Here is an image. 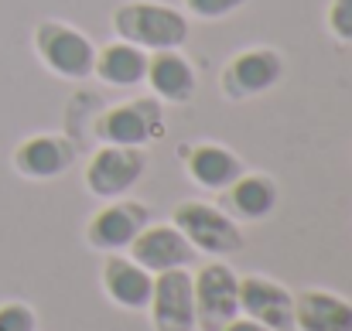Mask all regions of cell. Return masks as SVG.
Wrapping results in <instances>:
<instances>
[{"instance_id":"1","label":"cell","mask_w":352,"mask_h":331,"mask_svg":"<svg viewBox=\"0 0 352 331\" xmlns=\"http://www.w3.org/2000/svg\"><path fill=\"white\" fill-rule=\"evenodd\" d=\"M113 34L120 41H130L137 48L151 52H168V48H185L188 41V14L164 3V0H123L110 14Z\"/></svg>"},{"instance_id":"2","label":"cell","mask_w":352,"mask_h":331,"mask_svg":"<svg viewBox=\"0 0 352 331\" xmlns=\"http://www.w3.org/2000/svg\"><path fill=\"white\" fill-rule=\"evenodd\" d=\"M31 45H34L38 62H41L55 79L86 82V79L93 76L96 45H93V38H89L86 31H79L76 24L58 21V17H45V21L34 24Z\"/></svg>"},{"instance_id":"3","label":"cell","mask_w":352,"mask_h":331,"mask_svg":"<svg viewBox=\"0 0 352 331\" xmlns=\"http://www.w3.org/2000/svg\"><path fill=\"white\" fill-rule=\"evenodd\" d=\"M93 133H96L100 144H120V147H147V144H157V140L168 133L164 103L154 100V96H137V100L113 103V106L96 113Z\"/></svg>"},{"instance_id":"4","label":"cell","mask_w":352,"mask_h":331,"mask_svg":"<svg viewBox=\"0 0 352 331\" xmlns=\"http://www.w3.org/2000/svg\"><path fill=\"white\" fill-rule=\"evenodd\" d=\"M171 225L192 242L195 253H206L212 260H223V256H233L243 249V229L233 216H226L223 209L209 205V202H199V198H188V202H178L171 209Z\"/></svg>"},{"instance_id":"5","label":"cell","mask_w":352,"mask_h":331,"mask_svg":"<svg viewBox=\"0 0 352 331\" xmlns=\"http://www.w3.org/2000/svg\"><path fill=\"white\" fill-rule=\"evenodd\" d=\"M284 79V55L270 45H250L230 55L219 72V89L230 103H246L270 93Z\"/></svg>"},{"instance_id":"6","label":"cell","mask_w":352,"mask_h":331,"mask_svg":"<svg viewBox=\"0 0 352 331\" xmlns=\"http://www.w3.org/2000/svg\"><path fill=\"white\" fill-rule=\"evenodd\" d=\"M147 168V154L144 147H120V144H100L93 150V157L86 161L82 171V185L89 195L113 202L123 198L137 188V181L144 178Z\"/></svg>"},{"instance_id":"7","label":"cell","mask_w":352,"mask_h":331,"mask_svg":"<svg viewBox=\"0 0 352 331\" xmlns=\"http://www.w3.org/2000/svg\"><path fill=\"white\" fill-rule=\"evenodd\" d=\"M192 294L199 331H219L239 315V277L223 260H209L199 273H192Z\"/></svg>"},{"instance_id":"8","label":"cell","mask_w":352,"mask_h":331,"mask_svg":"<svg viewBox=\"0 0 352 331\" xmlns=\"http://www.w3.org/2000/svg\"><path fill=\"white\" fill-rule=\"evenodd\" d=\"M79 157L69 133H31L10 150V168L28 181H55Z\"/></svg>"},{"instance_id":"9","label":"cell","mask_w":352,"mask_h":331,"mask_svg":"<svg viewBox=\"0 0 352 331\" xmlns=\"http://www.w3.org/2000/svg\"><path fill=\"white\" fill-rule=\"evenodd\" d=\"M154 331H195V294L188 270L154 273L151 301H147Z\"/></svg>"},{"instance_id":"10","label":"cell","mask_w":352,"mask_h":331,"mask_svg":"<svg viewBox=\"0 0 352 331\" xmlns=\"http://www.w3.org/2000/svg\"><path fill=\"white\" fill-rule=\"evenodd\" d=\"M151 222V209L137 198H113L86 222V242L100 253H123Z\"/></svg>"},{"instance_id":"11","label":"cell","mask_w":352,"mask_h":331,"mask_svg":"<svg viewBox=\"0 0 352 331\" xmlns=\"http://www.w3.org/2000/svg\"><path fill=\"white\" fill-rule=\"evenodd\" d=\"M126 256L140 263L147 273H164V270H188L199 253L171 222L151 219L140 229V236L126 246Z\"/></svg>"},{"instance_id":"12","label":"cell","mask_w":352,"mask_h":331,"mask_svg":"<svg viewBox=\"0 0 352 331\" xmlns=\"http://www.w3.org/2000/svg\"><path fill=\"white\" fill-rule=\"evenodd\" d=\"M239 315L270 331L294 328V294L260 273L239 277Z\"/></svg>"},{"instance_id":"13","label":"cell","mask_w":352,"mask_h":331,"mask_svg":"<svg viewBox=\"0 0 352 331\" xmlns=\"http://www.w3.org/2000/svg\"><path fill=\"white\" fill-rule=\"evenodd\" d=\"M178 157L185 164V174L199 188H206V192H226L236 178L246 171L243 168V157L236 150H230V147L216 144V140L185 144V147H178Z\"/></svg>"},{"instance_id":"14","label":"cell","mask_w":352,"mask_h":331,"mask_svg":"<svg viewBox=\"0 0 352 331\" xmlns=\"http://www.w3.org/2000/svg\"><path fill=\"white\" fill-rule=\"evenodd\" d=\"M151 96L161 103H175L185 106L195 100L199 89V76L192 69V62L182 55V48H168V52H151L147 58V79Z\"/></svg>"},{"instance_id":"15","label":"cell","mask_w":352,"mask_h":331,"mask_svg":"<svg viewBox=\"0 0 352 331\" xmlns=\"http://www.w3.org/2000/svg\"><path fill=\"white\" fill-rule=\"evenodd\" d=\"M100 284H103V294L117 308H123V311H147L154 273H147L126 253H107V260L100 266Z\"/></svg>"},{"instance_id":"16","label":"cell","mask_w":352,"mask_h":331,"mask_svg":"<svg viewBox=\"0 0 352 331\" xmlns=\"http://www.w3.org/2000/svg\"><path fill=\"white\" fill-rule=\"evenodd\" d=\"M294 331H352V301L322 287L294 294Z\"/></svg>"},{"instance_id":"17","label":"cell","mask_w":352,"mask_h":331,"mask_svg":"<svg viewBox=\"0 0 352 331\" xmlns=\"http://www.w3.org/2000/svg\"><path fill=\"white\" fill-rule=\"evenodd\" d=\"M147 52L130 45V41H110L103 48H96V65L93 76L110 86V89H130V86H144L147 79Z\"/></svg>"},{"instance_id":"18","label":"cell","mask_w":352,"mask_h":331,"mask_svg":"<svg viewBox=\"0 0 352 331\" xmlns=\"http://www.w3.org/2000/svg\"><path fill=\"white\" fill-rule=\"evenodd\" d=\"M277 181L270 174H239L233 185L226 188V205L239 222H260L277 209Z\"/></svg>"},{"instance_id":"19","label":"cell","mask_w":352,"mask_h":331,"mask_svg":"<svg viewBox=\"0 0 352 331\" xmlns=\"http://www.w3.org/2000/svg\"><path fill=\"white\" fill-rule=\"evenodd\" d=\"M185 3V14L188 17H199V21H226L239 14L246 3L253 0H182Z\"/></svg>"},{"instance_id":"20","label":"cell","mask_w":352,"mask_h":331,"mask_svg":"<svg viewBox=\"0 0 352 331\" xmlns=\"http://www.w3.org/2000/svg\"><path fill=\"white\" fill-rule=\"evenodd\" d=\"M0 331H38V315L24 301H3L0 304Z\"/></svg>"},{"instance_id":"21","label":"cell","mask_w":352,"mask_h":331,"mask_svg":"<svg viewBox=\"0 0 352 331\" xmlns=\"http://www.w3.org/2000/svg\"><path fill=\"white\" fill-rule=\"evenodd\" d=\"M325 27L339 45H352V0H332L329 3Z\"/></svg>"},{"instance_id":"22","label":"cell","mask_w":352,"mask_h":331,"mask_svg":"<svg viewBox=\"0 0 352 331\" xmlns=\"http://www.w3.org/2000/svg\"><path fill=\"white\" fill-rule=\"evenodd\" d=\"M219 331H270L263 328V325H256V321H250V318H243V315H236L233 321H226Z\"/></svg>"}]
</instances>
